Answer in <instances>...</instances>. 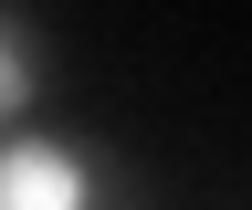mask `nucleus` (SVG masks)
Instances as JSON below:
<instances>
[{
	"instance_id": "obj_2",
	"label": "nucleus",
	"mask_w": 252,
	"mask_h": 210,
	"mask_svg": "<svg viewBox=\"0 0 252 210\" xmlns=\"http://www.w3.org/2000/svg\"><path fill=\"white\" fill-rule=\"evenodd\" d=\"M21 105H32V42L0 21V116H21Z\"/></svg>"
},
{
	"instance_id": "obj_1",
	"label": "nucleus",
	"mask_w": 252,
	"mask_h": 210,
	"mask_svg": "<svg viewBox=\"0 0 252 210\" xmlns=\"http://www.w3.org/2000/svg\"><path fill=\"white\" fill-rule=\"evenodd\" d=\"M0 210H94V158L63 137H0Z\"/></svg>"
}]
</instances>
